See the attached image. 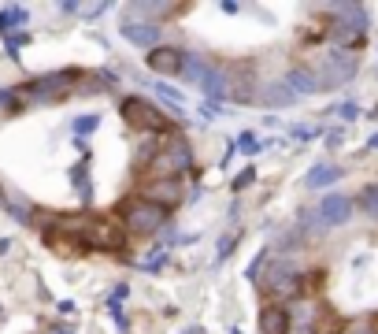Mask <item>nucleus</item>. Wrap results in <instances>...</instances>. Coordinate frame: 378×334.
<instances>
[{"label":"nucleus","mask_w":378,"mask_h":334,"mask_svg":"<svg viewBox=\"0 0 378 334\" xmlns=\"http://www.w3.org/2000/svg\"><path fill=\"white\" fill-rule=\"evenodd\" d=\"M123 115H126L130 126H137V130H163V126H167V119L160 115V108H152L145 97H126Z\"/></svg>","instance_id":"6e6552de"},{"label":"nucleus","mask_w":378,"mask_h":334,"mask_svg":"<svg viewBox=\"0 0 378 334\" xmlns=\"http://www.w3.org/2000/svg\"><path fill=\"white\" fill-rule=\"evenodd\" d=\"M63 227H75L78 238L86 241L89 249H100V252H115L123 246V234L104 219H63Z\"/></svg>","instance_id":"39448f33"},{"label":"nucleus","mask_w":378,"mask_h":334,"mask_svg":"<svg viewBox=\"0 0 378 334\" xmlns=\"http://www.w3.org/2000/svg\"><path fill=\"white\" fill-rule=\"evenodd\" d=\"M163 223H167V208L145 201V197L126 201V208H123V230L130 234V238H152V234L163 230Z\"/></svg>","instance_id":"f03ea898"},{"label":"nucleus","mask_w":378,"mask_h":334,"mask_svg":"<svg viewBox=\"0 0 378 334\" xmlns=\"http://www.w3.org/2000/svg\"><path fill=\"white\" fill-rule=\"evenodd\" d=\"M345 334H378V327H371V323H359V327L345 331Z\"/></svg>","instance_id":"393cba45"},{"label":"nucleus","mask_w":378,"mask_h":334,"mask_svg":"<svg viewBox=\"0 0 378 334\" xmlns=\"http://www.w3.org/2000/svg\"><path fill=\"white\" fill-rule=\"evenodd\" d=\"M52 334H71V331H52Z\"/></svg>","instance_id":"c756f323"},{"label":"nucleus","mask_w":378,"mask_h":334,"mask_svg":"<svg viewBox=\"0 0 378 334\" xmlns=\"http://www.w3.org/2000/svg\"><path fill=\"white\" fill-rule=\"evenodd\" d=\"M330 12H334V19H330V41H338L345 52H353L356 45H364V38H367L364 4H334Z\"/></svg>","instance_id":"f257e3e1"},{"label":"nucleus","mask_w":378,"mask_h":334,"mask_svg":"<svg viewBox=\"0 0 378 334\" xmlns=\"http://www.w3.org/2000/svg\"><path fill=\"white\" fill-rule=\"evenodd\" d=\"M263 286H267V294L282 297V301H293V297H300V290H304L300 267L293 264V260H274V264L267 267Z\"/></svg>","instance_id":"423d86ee"},{"label":"nucleus","mask_w":378,"mask_h":334,"mask_svg":"<svg viewBox=\"0 0 378 334\" xmlns=\"http://www.w3.org/2000/svg\"><path fill=\"white\" fill-rule=\"evenodd\" d=\"M316 215H319L322 227H341V223H349V215H353V201L341 197V193H330L316 204Z\"/></svg>","instance_id":"9d476101"},{"label":"nucleus","mask_w":378,"mask_h":334,"mask_svg":"<svg viewBox=\"0 0 378 334\" xmlns=\"http://www.w3.org/2000/svg\"><path fill=\"white\" fill-rule=\"evenodd\" d=\"M141 197L171 212L174 204L182 201V178H149V182L141 186Z\"/></svg>","instance_id":"1a4fd4ad"},{"label":"nucleus","mask_w":378,"mask_h":334,"mask_svg":"<svg viewBox=\"0 0 378 334\" xmlns=\"http://www.w3.org/2000/svg\"><path fill=\"white\" fill-rule=\"evenodd\" d=\"M256 101L267 104V108H290L297 97H293V89L285 86V78H282V82H263L256 89Z\"/></svg>","instance_id":"ddd939ff"},{"label":"nucleus","mask_w":378,"mask_h":334,"mask_svg":"<svg viewBox=\"0 0 378 334\" xmlns=\"http://www.w3.org/2000/svg\"><path fill=\"white\" fill-rule=\"evenodd\" d=\"M104 12V4H89V8H82V15H89V19H93V15H100Z\"/></svg>","instance_id":"a878e982"},{"label":"nucleus","mask_w":378,"mask_h":334,"mask_svg":"<svg viewBox=\"0 0 378 334\" xmlns=\"http://www.w3.org/2000/svg\"><path fill=\"white\" fill-rule=\"evenodd\" d=\"M182 56L186 52L178 49H167V45H156V49H149V67L156 71V75H182Z\"/></svg>","instance_id":"9b49d317"},{"label":"nucleus","mask_w":378,"mask_h":334,"mask_svg":"<svg viewBox=\"0 0 378 334\" xmlns=\"http://www.w3.org/2000/svg\"><path fill=\"white\" fill-rule=\"evenodd\" d=\"M367 145H371V149H378V134H375V138H371V141H367Z\"/></svg>","instance_id":"cd10ccee"},{"label":"nucleus","mask_w":378,"mask_h":334,"mask_svg":"<svg viewBox=\"0 0 378 334\" xmlns=\"http://www.w3.org/2000/svg\"><path fill=\"white\" fill-rule=\"evenodd\" d=\"M163 260H167V252H163V249H156L152 257H145L137 267H141V272H160V267H163Z\"/></svg>","instance_id":"aec40b11"},{"label":"nucleus","mask_w":378,"mask_h":334,"mask_svg":"<svg viewBox=\"0 0 378 334\" xmlns=\"http://www.w3.org/2000/svg\"><path fill=\"white\" fill-rule=\"evenodd\" d=\"M119 30H123V38H126V41L141 45V49H156V41H160V23L149 19V15H141L134 4L126 8L123 26H119Z\"/></svg>","instance_id":"0eeeda50"},{"label":"nucleus","mask_w":378,"mask_h":334,"mask_svg":"<svg viewBox=\"0 0 378 334\" xmlns=\"http://www.w3.org/2000/svg\"><path fill=\"white\" fill-rule=\"evenodd\" d=\"M97 123H100L97 115H89V119H78V126H75V130H78V134H86V130H97Z\"/></svg>","instance_id":"5701e85b"},{"label":"nucleus","mask_w":378,"mask_h":334,"mask_svg":"<svg viewBox=\"0 0 378 334\" xmlns=\"http://www.w3.org/2000/svg\"><path fill=\"white\" fill-rule=\"evenodd\" d=\"M193 167V152L186 141H171L156 156H149V175L152 178H182Z\"/></svg>","instance_id":"20e7f679"},{"label":"nucleus","mask_w":378,"mask_h":334,"mask_svg":"<svg viewBox=\"0 0 378 334\" xmlns=\"http://www.w3.org/2000/svg\"><path fill=\"white\" fill-rule=\"evenodd\" d=\"M15 23H26V12L23 8H4V12H0V34H8Z\"/></svg>","instance_id":"6ab92c4d"},{"label":"nucleus","mask_w":378,"mask_h":334,"mask_svg":"<svg viewBox=\"0 0 378 334\" xmlns=\"http://www.w3.org/2000/svg\"><path fill=\"white\" fill-rule=\"evenodd\" d=\"M338 115H341V119H356L359 108H356V104H341V108H338Z\"/></svg>","instance_id":"b1692460"},{"label":"nucleus","mask_w":378,"mask_h":334,"mask_svg":"<svg viewBox=\"0 0 378 334\" xmlns=\"http://www.w3.org/2000/svg\"><path fill=\"white\" fill-rule=\"evenodd\" d=\"M200 89H204L208 97H226V89H230V75H226L223 67H215V63H208L204 78H200Z\"/></svg>","instance_id":"dca6fc26"},{"label":"nucleus","mask_w":378,"mask_h":334,"mask_svg":"<svg viewBox=\"0 0 378 334\" xmlns=\"http://www.w3.org/2000/svg\"><path fill=\"white\" fill-rule=\"evenodd\" d=\"M341 178V167H334V164H316L308 171V178H304V182H308L311 189H322V186H330V182H338Z\"/></svg>","instance_id":"f3484780"},{"label":"nucleus","mask_w":378,"mask_h":334,"mask_svg":"<svg viewBox=\"0 0 378 334\" xmlns=\"http://www.w3.org/2000/svg\"><path fill=\"white\" fill-rule=\"evenodd\" d=\"M285 86L293 89V97H311V93H319V89H322L311 67H293L290 75H285Z\"/></svg>","instance_id":"4468645a"},{"label":"nucleus","mask_w":378,"mask_h":334,"mask_svg":"<svg viewBox=\"0 0 378 334\" xmlns=\"http://www.w3.org/2000/svg\"><path fill=\"white\" fill-rule=\"evenodd\" d=\"M359 208H364V212L378 223V182L364 186V193H359Z\"/></svg>","instance_id":"a211bd4d"},{"label":"nucleus","mask_w":378,"mask_h":334,"mask_svg":"<svg viewBox=\"0 0 378 334\" xmlns=\"http://www.w3.org/2000/svg\"><path fill=\"white\" fill-rule=\"evenodd\" d=\"M311 71H316V78H319L322 89H338V86H345L349 78L359 71V56H356V52H345V49L322 52Z\"/></svg>","instance_id":"7ed1b4c3"},{"label":"nucleus","mask_w":378,"mask_h":334,"mask_svg":"<svg viewBox=\"0 0 378 334\" xmlns=\"http://www.w3.org/2000/svg\"><path fill=\"white\" fill-rule=\"evenodd\" d=\"M371 119H378V108H375V112H371Z\"/></svg>","instance_id":"c85d7f7f"},{"label":"nucleus","mask_w":378,"mask_h":334,"mask_svg":"<svg viewBox=\"0 0 378 334\" xmlns=\"http://www.w3.org/2000/svg\"><path fill=\"white\" fill-rule=\"evenodd\" d=\"M75 71H67V75H49L41 78V82L30 86V97H38V101H52V97H67V82H75Z\"/></svg>","instance_id":"f8f14e48"},{"label":"nucleus","mask_w":378,"mask_h":334,"mask_svg":"<svg viewBox=\"0 0 378 334\" xmlns=\"http://www.w3.org/2000/svg\"><path fill=\"white\" fill-rule=\"evenodd\" d=\"M290 334H316V327H290Z\"/></svg>","instance_id":"bb28decb"},{"label":"nucleus","mask_w":378,"mask_h":334,"mask_svg":"<svg viewBox=\"0 0 378 334\" xmlns=\"http://www.w3.org/2000/svg\"><path fill=\"white\" fill-rule=\"evenodd\" d=\"M260 334H290V309L267 305L260 312Z\"/></svg>","instance_id":"2eb2a0df"},{"label":"nucleus","mask_w":378,"mask_h":334,"mask_svg":"<svg viewBox=\"0 0 378 334\" xmlns=\"http://www.w3.org/2000/svg\"><path fill=\"white\" fill-rule=\"evenodd\" d=\"M234 145H237V149H241V152H248V156H252V152H256V149H260V145H256V138H252V134H241V138H237V141H234Z\"/></svg>","instance_id":"412c9836"},{"label":"nucleus","mask_w":378,"mask_h":334,"mask_svg":"<svg viewBox=\"0 0 378 334\" xmlns=\"http://www.w3.org/2000/svg\"><path fill=\"white\" fill-rule=\"evenodd\" d=\"M252 178H256V171H252V167H245L241 175L234 178V189H245V186H252Z\"/></svg>","instance_id":"4be33fe9"}]
</instances>
